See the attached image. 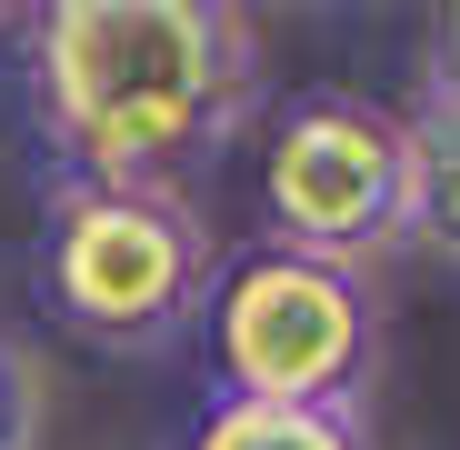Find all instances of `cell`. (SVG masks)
Masks as SVG:
<instances>
[{
  "label": "cell",
  "mask_w": 460,
  "mask_h": 450,
  "mask_svg": "<svg viewBox=\"0 0 460 450\" xmlns=\"http://www.w3.org/2000/svg\"><path fill=\"white\" fill-rule=\"evenodd\" d=\"M21 101L60 190H181L251 110V21L210 0H50Z\"/></svg>",
  "instance_id": "cell-1"
},
{
  "label": "cell",
  "mask_w": 460,
  "mask_h": 450,
  "mask_svg": "<svg viewBox=\"0 0 460 450\" xmlns=\"http://www.w3.org/2000/svg\"><path fill=\"white\" fill-rule=\"evenodd\" d=\"M220 260L181 190H60L40 231V300L91 350H161L200 321Z\"/></svg>",
  "instance_id": "cell-2"
},
{
  "label": "cell",
  "mask_w": 460,
  "mask_h": 450,
  "mask_svg": "<svg viewBox=\"0 0 460 450\" xmlns=\"http://www.w3.org/2000/svg\"><path fill=\"white\" fill-rule=\"evenodd\" d=\"M210 331V381L220 401H280V410H360L380 311L360 270L300 260V251H251L230 260L200 300Z\"/></svg>",
  "instance_id": "cell-3"
},
{
  "label": "cell",
  "mask_w": 460,
  "mask_h": 450,
  "mask_svg": "<svg viewBox=\"0 0 460 450\" xmlns=\"http://www.w3.org/2000/svg\"><path fill=\"white\" fill-rule=\"evenodd\" d=\"M411 210V120L360 91H300L261 130V220L270 251L341 260L360 270L370 251L401 241Z\"/></svg>",
  "instance_id": "cell-4"
},
{
  "label": "cell",
  "mask_w": 460,
  "mask_h": 450,
  "mask_svg": "<svg viewBox=\"0 0 460 450\" xmlns=\"http://www.w3.org/2000/svg\"><path fill=\"white\" fill-rule=\"evenodd\" d=\"M171 450H370L360 410H280V401H220L171 440Z\"/></svg>",
  "instance_id": "cell-5"
},
{
  "label": "cell",
  "mask_w": 460,
  "mask_h": 450,
  "mask_svg": "<svg viewBox=\"0 0 460 450\" xmlns=\"http://www.w3.org/2000/svg\"><path fill=\"white\" fill-rule=\"evenodd\" d=\"M401 241L460 260V120L450 110H411V210Z\"/></svg>",
  "instance_id": "cell-6"
},
{
  "label": "cell",
  "mask_w": 460,
  "mask_h": 450,
  "mask_svg": "<svg viewBox=\"0 0 460 450\" xmlns=\"http://www.w3.org/2000/svg\"><path fill=\"white\" fill-rule=\"evenodd\" d=\"M31 440H40V370L0 331V450H31Z\"/></svg>",
  "instance_id": "cell-7"
},
{
  "label": "cell",
  "mask_w": 460,
  "mask_h": 450,
  "mask_svg": "<svg viewBox=\"0 0 460 450\" xmlns=\"http://www.w3.org/2000/svg\"><path fill=\"white\" fill-rule=\"evenodd\" d=\"M420 110H450V120H460V11H440V40H430V81H420Z\"/></svg>",
  "instance_id": "cell-8"
}]
</instances>
